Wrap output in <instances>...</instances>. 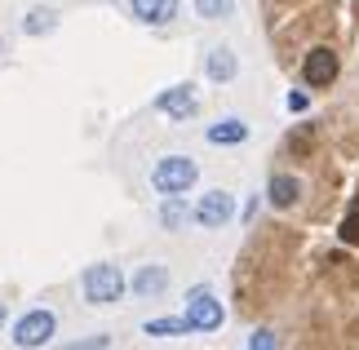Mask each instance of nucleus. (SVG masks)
Masks as SVG:
<instances>
[{
    "label": "nucleus",
    "instance_id": "nucleus-1",
    "mask_svg": "<svg viewBox=\"0 0 359 350\" xmlns=\"http://www.w3.org/2000/svg\"><path fill=\"white\" fill-rule=\"evenodd\" d=\"M124 288H129V279H124L120 266H111V262H98L80 275V292H85L89 306H116L124 297Z\"/></svg>",
    "mask_w": 359,
    "mask_h": 350
},
{
    "label": "nucleus",
    "instance_id": "nucleus-2",
    "mask_svg": "<svg viewBox=\"0 0 359 350\" xmlns=\"http://www.w3.org/2000/svg\"><path fill=\"white\" fill-rule=\"evenodd\" d=\"M200 182V164L191 156H164L151 164V187H156V195H182Z\"/></svg>",
    "mask_w": 359,
    "mask_h": 350
},
{
    "label": "nucleus",
    "instance_id": "nucleus-3",
    "mask_svg": "<svg viewBox=\"0 0 359 350\" xmlns=\"http://www.w3.org/2000/svg\"><path fill=\"white\" fill-rule=\"evenodd\" d=\"M236 217V195L231 191H204L196 204H191V222L204 231H222L226 222Z\"/></svg>",
    "mask_w": 359,
    "mask_h": 350
},
{
    "label": "nucleus",
    "instance_id": "nucleus-4",
    "mask_svg": "<svg viewBox=\"0 0 359 350\" xmlns=\"http://www.w3.org/2000/svg\"><path fill=\"white\" fill-rule=\"evenodd\" d=\"M222 302L213 297L204 284H196L187 292V324H191V332H217L222 328Z\"/></svg>",
    "mask_w": 359,
    "mask_h": 350
},
{
    "label": "nucleus",
    "instance_id": "nucleus-5",
    "mask_svg": "<svg viewBox=\"0 0 359 350\" xmlns=\"http://www.w3.org/2000/svg\"><path fill=\"white\" fill-rule=\"evenodd\" d=\"M53 332H58V319H53V311H27L18 324H13V346L18 350H36V346H49Z\"/></svg>",
    "mask_w": 359,
    "mask_h": 350
},
{
    "label": "nucleus",
    "instance_id": "nucleus-6",
    "mask_svg": "<svg viewBox=\"0 0 359 350\" xmlns=\"http://www.w3.org/2000/svg\"><path fill=\"white\" fill-rule=\"evenodd\" d=\"M341 72V58H337V49H328V45H315L306 58H302V80H306L311 89H328L337 80Z\"/></svg>",
    "mask_w": 359,
    "mask_h": 350
},
{
    "label": "nucleus",
    "instance_id": "nucleus-7",
    "mask_svg": "<svg viewBox=\"0 0 359 350\" xmlns=\"http://www.w3.org/2000/svg\"><path fill=\"white\" fill-rule=\"evenodd\" d=\"M156 111L169 116V120H196V111H200L196 89H191V85H173V89L156 93Z\"/></svg>",
    "mask_w": 359,
    "mask_h": 350
},
{
    "label": "nucleus",
    "instance_id": "nucleus-8",
    "mask_svg": "<svg viewBox=\"0 0 359 350\" xmlns=\"http://www.w3.org/2000/svg\"><path fill=\"white\" fill-rule=\"evenodd\" d=\"M173 284V275H169V266H160V262H151V266H137L133 279H129V288H133V297H164Z\"/></svg>",
    "mask_w": 359,
    "mask_h": 350
},
{
    "label": "nucleus",
    "instance_id": "nucleus-9",
    "mask_svg": "<svg viewBox=\"0 0 359 350\" xmlns=\"http://www.w3.org/2000/svg\"><path fill=\"white\" fill-rule=\"evenodd\" d=\"M204 76L213 80V85H231V80L240 76V53L231 49V45H217L204 53Z\"/></svg>",
    "mask_w": 359,
    "mask_h": 350
},
{
    "label": "nucleus",
    "instance_id": "nucleus-10",
    "mask_svg": "<svg viewBox=\"0 0 359 350\" xmlns=\"http://www.w3.org/2000/svg\"><path fill=\"white\" fill-rule=\"evenodd\" d=\"M297 200H302V177H293V173H271V182H266V204L271 208H297Z\"/></svg>",
    "mask_w": 359,
    "mask_h": 350
},
{
    "label": "nucleus",
    "instance_id": "nucleus-11",
    "mask_svg": "<svg viewBox=\"0 0 359 350\" xmlns=\"http://www.w3.org/2000/svg\"><path fill=\"white\" fill-rule=\"evenodd\" d=\"M204 137H209L213 147H240V142H248V124L240 116H222L204 129Z\"/></svg>",
    "mask_w": 359,
    "mask_h": 350
},
{
    "label": "nucleus",
    "instance_id": "nucleus-12",
    "mask_svg": "<svg viewBox=\"0 0 359 350\" xmlns=\"http://www.w3.org/2000/svg\"><path fill=\"white\" fill-rule=\"evenodd\" d=\"M129 9H133V18L147 22V27H164V22L177 18V0H129Z\"/></svg>",
    "mask_w": 359,
    "mask_h": 350
},
{
    "label": "nucleus",
    "instance_id": "nucleus-13",
    "mask_svg": "<svg viewBox=\"0 0 359 350\" xmlns=\"http://www.w3.org/2000/svg\"><path fill=\"white\" fill-rule=\"evenodd\" d=\"M53 27H58V9H49V5H36V9L22 13V32L27 36H49Z\"/></svg>",
    "mask_w": 359,
    "mask_h": 350
},
{
    "label": "nucleus",
    "instance_id": "nucleus-14",
    "mask_svg": "<svg viewBox=\"0 0 359 350\" xmlns=\"http://www.w3.org/2000/svg\"><path fill=\"white\" fill-rule=\"evenodd\" d=\"M187 217H191V208L182 204V195H160V227L177 231V227H187Z\"/></svg>",
    "mask_w": 359,
    "mask_h": 350
},
{
    "label": "nucleus",
    "instance_id": "nucleus-15",
    "mask_svg": "<svg viewBox=\"0 0 359 350\" xmlns=\"http://www.w3.org/2000/svg\"><path fill=\"white\" fill-rule=\"evenodd\" d=\"M142 332H147V337H182V332H191V324H187V315L182 319H177V315H164V319H147Z\"/></svg>",
    "mask_w": 359,
    "mask_h": 350
},
{
    "label": "nucleus",
    "instance_id": "nucleus-16",
    "mask_svg": "<svg viewBox=\"0 0 359 350\" xmlns=\"http://www.w3.org/2000/svg\"><path fill=\"white\" fill-rule=\"evenodd\" d=\"M196 5L200 18H209V22H226L231 13H236V0H191Z\"/></svg>",
    "mask_w": 359,
    "mask_h": 350
},
{
    "label": "nucleus",
    "instance_id": "nucleus-17",
    "mask_svg": "<svg viewBox=\"0 0 359 350\" xmlns=\"http://www.w3.org/2000/svg\"><path fill=\"white\" fill-rule=\"evenodd\" d=\"M341 240H346V244H359V204L346 213V222H341Z\"/></svg>",
    "mask_w": 359,
    "mask_h": 350
},
{
    "label": "nucleus",
    "instance_id": "nucleus-18",
    "mask_svg": "<svg viewBox=\"0 0 359 350\" xmlns=\"http://www.w3.org/2000/svg\"><path fill=\"white\" fill-rule=\"evenodd\" d=\"M271 346H280V337H275L271 328H257L253 337H248V350H271Z\"/></svg>",
    "mask_w": 359,
    "mask_h": 350
},
{
    "label": "nucleus",
    "instance_id": "nucleus-19",
    "mask_svg": "<svg viewBox=\"0 0 359 350\" xmlns=\"http://www.w3.org/2000/svg\"><path fill=\"white\" fill-rule=\"evenodd\" d=\"M288 147H293L297 156H306V151H311V124H302V129H297L293 137H288Z\"/></svg>",
    "mask_w": 359,
    "mask_h": 350
},
{
    "label": "nucleus",
    "instance_id": "nucleus-20",
    "mask_svg": "<svg viewBox=\"0 0 359 350\" xmlns=\"http://www.w3.org/2000/svg\"><path fill=\"white\" fill-rule=\"evenodd\" d=\"M306 107H311V97L302 93V89H297V93H288V111H306Z\"/></svg>",
    "mask_w": 359,
    "mask_h": 350
},
{
    "label": "nucleus",
    "instance_id": "nucleus-21",
    "mask_svg": "<svg viewBox=\"0 0 359 350\" xmlns=\"http://www.w3.org/2000/svg\"><path fill=\"white\" fill-rule=\"evenodd\" d=\"M5 319H9V311H5V302H0V328H5Z\"/></svg>",
    "mask_w": 359,
    "mask_h": 350
},
{
    "label": "nucleus",
    "instance_id": "nucleus-22",
    "mask_svg": "<svg viewBox=\"0 0 359 350\" xmlns=\"http://www.w3.org/2000/svg\"><path fill=\"white\" fill-rule=\"evenodd\" d=\"M0 53H5V40H0Z\"/></svg>",
    "mask_w": 359,
    "mask_h": 350
}]
</instances>
